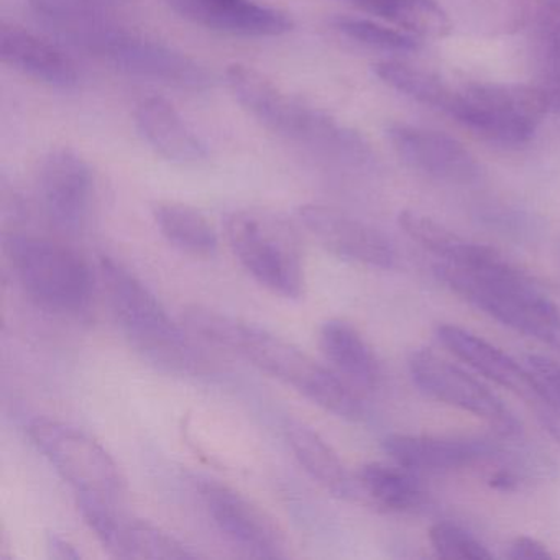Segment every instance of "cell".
<instances>
[{
  "label": "cell",
  "mask_w": 560,
  "mask_h": 560,
  "mask_svg": "<svg viewBox=\"0 0 560 560\" xmlns=\"http://www.w3.org/2000/svg\"><path fill=\"white\" fill-rule=\"evenodd\" d=\"M185 323L192 332L287 383L314 405L347 421H362L365 405L346 378L317 363L304 350L255 324L208 307H189Z\"/></svg>",
  "instance_id": "cell-1"
},
{
  "label": "cell",
  "mask_w": 560,
  "mask_h": 560,
  "mask_svg": "<svg viewBox=\"0 0 560 560\" xmlns=\"http://www.w3.org/2000/svg\"><path fill=\"white\" fill-rule=\"evenodd\" d=\"M439 280L503 326L560 353V310L536 284L491 248L468 265L435 264Z\"/></svg>",
  "instance_id": "cell-2"
},
{
  "label": "cell",
  "mask_w": 560,
  "mask_h": 560,
  "mask_svg": "<svg viewBox=\"0 0 560 560\" xmlns=\"http://www.w3.org/2000/svg\"><path fill=\"white\" fill-rule=\"evenodd\" d=\"M100 268L107 300L130 346L160 369L198 373L205 360L150 288L106 255L101 257Z\"/></svg>",
  "instance_id": "cell-3"
},
{
  "label": "cell",
  "mask_w": 560,
  "mask_h": 560,
  "mask_svg": "<svg viewBox=\"0 0 560 560\" xmlns=\"http://www.w3.org/2000/svg\"><path fill=\"white\" fill-rule=\"evenodd\" d=\"M235 100L271 132L323 155L355 159L363 145L350 130L303 101L284 93L254 68L235 63L225 71Z\"/></svg>",
  "instance_id": "cell-4"
},
{
  "label": "cell",
  "mask_w": 560,
  "mask_h": 560,
  "mask_svg": "<svg viewBox=\"0 0 560 560\" xmlns=\"http://www.w3.org/2000/svg\"><path fill=\"white\" fill-rule=\"evenodd\" d=\"M5 255L25 293L55 313L78 314L93 294L90 265L73 248L35 235L4 238Z\"/></svg>",
  "instance_id": "cell-5"
},
{
  "label": "cell",
  "mask_w": 560,
  "mask_h": 560,
  "mask_svg": "<svg viewBox=\"0 0 560 560\" xmlns=\"http://www.w3.org/2000/svg\"><path fill=\"white\" fill-rule=\"evenodd\" d=\"M549 101L539 86L513 83H468L452 86L447 114L477 136L501 145L533 139Z\"/></svg>",
  "instance_id": "cell-6"
},
{
  "label": "cell",
  "mask_w": 560,
  "mask_h": 560,
  "mask_svg": "<svg viewBox=\"0 0 560 560\" xmlns=\"http://www.w3.org/2000/svg\"><path fill=\"white\" fill-rule=\"evenodd\" d=\"M225 231L238 264L258 284L287 300L301 298L303 261L287 222L270 212L241 209L229 215Z\"/></svg>",
  "instance_id": "cell-7"
},
{
  "label": "cell",
  "mask_w": 560,
  "mask_h": 560,
  "mask_svg": "<svg viewBox=\"0 0 560 560\" xmlns=\"http://www.w3.org/2000/svg\"><path fill=\"white\" fill-rule=\"evenodd\" d=\"M27 432L35 447L77 494L120 503L126 480L119 465L96 439L50 418L34 419Z\"/></svg>",
  "instance_id": "cell-8"
},
{
  "label": "cell",
  "mask_w": 560,
  "mask_h": 560,
  "mask_svg": "<svg viewBox=\"0 0 560 560\" xmlns=\"http://www.w3.org/2000/svg\"><path fill=\"white\" fill-rule=\"evenodd\" d=\"M409 373L421 392L438 401L470 412L493 425L500 438H516L521 424L506 405L480 380L428 349L409 355Z\"/></svg>",
  "instance_id": "cell-9"
},
{
  "label": "cell",
  "mask_w": 560,
  "mask_h": 560,
  "mask_svg": "<svg viewBox=\"0 0 560 560\" xmlns=\"http://www.w3.org/2000/svg\"><path fill=\"white\" fill-rule=\"evenodd\" d=\"M94 57L130 77L156 81L186 91H206L212 78L188 55L153 40L139 32L114 25L101 42Z\"/></svg>",
  "instance_id": "cell-10"
},
{
  "label": "cell",
  "mask_w": 560,
  "mask_h": 560,
  "mask_svg": "<svg viewBox=\"0 0 560 560\" xmlns=\"http://www.w3.org/2000/svg\"><path fill=\"white\" fill-rule=\"evenodd\" d=\"M77 503L97 540L117 559L182 560L198 557L160 527L124 513L119 503L84 494H77Z\"/></svg>",
  "instance_id": "cell-11"
},
{
  "label": "cell",
  "mask_w": 560,
  "mask_h": 560,
  "mask_svg": "<svg viewBox=\"0 0 560 560\" xmlns=\"http://www.w3.org/2000/svg\"><path fill=\"white\" fill-rule=\"evenodd\" d=\"M42 211L57 231L77 235L90 219L94 176L83 156L74 150H51L37 173Z\"/></svg>",
  "instance_id": "cell-12"
},
{
  "label": "cell",
  "mask_w": 560,
  "mask_h": 560,
  "mask_svg": "<svg viewBox=\"0 0 560 560\" xmlns=\"http://www.w3.org/2000/svg\"><path fill=\"white\" fill-rule=\"evenodd\" d=\"M196 487L212 523L225 539L258 559L287 556L283 534L275 521L244 494L209 478L196 481Z\"/></svg>",
  "instance_id": "cell-13"
},
{
  "label": "cell",
  "mask_w": 560,
  "mask_h": 560,
  "mask_svg": "<svg viewBox=\"0 0 560 560\" xmlns=\"http://www.w3.org/2000/svg\"><path fill=\"white\" fill-rule=\"evenodd\" d=\"M298 219L320 247L343 260L383 270L396 265V250L392 242L359 219L320 205L301 206Z\"/></svg>",
  "instance_id": "cell-14"
},
{
  "label": "cell",
  "mask_w": 560,
  "mask_h": 560,
  "mask_svg": "<svg viewBox=\"0 0 560 560\" xmlns=\"http://www.w3.org/2000/svg\"><path fill=\"white\" fill-rule=\"evenodd\" d=\"M389 143L406 166L419 175L444 183H470L477 178L475 156L454 137L409 124H393Z\"/></svg>",
  "instance_id": "cell-15"
},
{
  "label": "cell",
  "mask_w": 560,
  "mask_h": 560,
  "mask_svg": "<svg viewBox=\"0 0 560 560\" xmlns=\"http://www.w3.org/2000/svg\"><path fill=\"white\" fill-rule=\"evenodd\" d=\"M383 448L393 462L416 474H447L503 455L498 442L438 435L393 434L385 439Z\"/></svg>",
  "instance_id": "cell-16"
},
{
  "label": "cell",
  "mask_w": 560,
  "mask_h": 560,
  "mask_svg": "<svg viewBox=\"0 0 560 560\" xmlns=\"http://www.w3.org/2000/svg\"><path fill=\"white\" fill-rule=\"evenodd\" d=\"M435 336L442 347L465 365L497 385L510 389L514 395L521 396L524 401L533 405L534 409L550 405L526 363L520 365L516 360L511 359L506 352L483 337H478L477 334L455 324H442L435 329Z\"/></svg>",
  "instance_id": "cell-17"
},
{
  "label": "cell",
  "mask_w": 560,
  "mask_h": 560,
  "mask_svg": "<svg viewBox=\"0 0 560 560\" xmlns=\"http://www.w3.org/2000/svg\"><path fill=\"white\" fill-rule=\"evenodd\" d=\"M186 21L235 37H280L293 31L290 15L258 0H166Z\"/></svg>",
  "instance_id": "cell-18"
},
{
  "label": "cell",
  "mask_w": 560,
  "mask_h": 560,
  "mask_svg": "<svg viewBox=\"0 0 560 560\" xmlns=\"http://www.w3.org/2000/svg\"><path fill=\"white\" fill-rule=\"evenodd\" d=\"M0 58L25 77L55 88H73L80 81L77 63L57 45L18 27L0 28Z\"/></svg>",
  "instance_id": "cell-19"
},
{
  "label": "cell",
  "mask_w": 560,
  "mask_h": 560,
  "mask_svg": "<svg viewBox=\"0 0 560 560\" xmlns=\"http://www.w3.org/2000/svg\"><path fill=\"white\" fill-rule=\"evenodd\" d=\"M136 126L147 145L168 162L192 165L208 156L206 143L163 97H147L137 104Z\"/></svg>",
  "instance_id": "cell-20"
},
{
  "label": "cell",
  "mask_w": 560,
  "mask_h": 560,
  "mask_svg": "<svg viewBox=\"0 0 560 560\" xmlns=\"http://www.w3.org/2000/svg\"><path fill=\"white\" fill-rule=\"evenodd\" d=\"M32 14L60 40L94 55L104 35L117 24L113 15L86 0H25Z\"/></svg>",
  "instance_id": "cell-21"
},
{
  "label": "cell",
  "mask_w": 560,
  "mask_h": 560,
  "mask_svg": "<svg viewBox=\"0 0 560 560\" xmlns=\"http://www.w3.org/2000/svg\"><path fill=\"white\" fill-rule=\"evenodd\" d=\"M319 346L334 369L357 388L375 389L382 369L362 334L342 319H329L319 330Z\"/></svg>",
  "instance_id": "cell-22"
},
{
  "label": "cell",
  "mask_w": 560,
  "mask_h": 560,
  "mask_svg": "<svg viewBox=\"0 0 560 560\" xmlns=\"http://www.w3.org/2000/svg\"><path fill=\"white\" fill-rule=\"evenodd\" d=\"M287 441L301 467L314 481L337 498L355 497V481L337 452L316 431L300 421L287 425Z\"/></svg>",
  "instance_id": "cell-23"
},
{
  "label": "cell",
  "mask_w": 560,
  "mask_h": 560,
  "mask_svg": "<svg viewBox=\"0 0 560 560\" xmlns=\"http://www.w3.org/2000/svg\"><path fill=\"white\" fill-rule=\"evenodd\" d=\"M153 219L163 237L195 258H212L218 254L219 237L205 214L182 202H159Z\"/></svg>",
  "instance_id": "cell-24"
},
{
  "label": "cell",
  "mask_w": 560,
  "mask_h": 560,
  "mask_svg": "<svg viewBox=\"0 0 560 560\" xmlns=\"http://www.w3.org/2000/svg\"><path fill=\"white\" fill-rule=\"evenodd\" d=\"M362 490L378 506L393 513H409L424 504L425 491L418 474L396 464L372 462L360 468L357 477Z\"/></svg>",
  "instance_id": "cell-25"
},
{
  "label": "cell",
  "mask_w": 560,
  "mask_h": 560,
  "mask_svg": "<svg viewBox=\"0 0 560 560\" xmlns=\"http://www.w3.org/2000/svg\"><path fill=\"white\" fill-rule=\"evenodd\" d=\"M362 9L418 40H439L452 31L451 18L438 0H369Z\"/></svg>",
  "instance_id": "cell-26"
},
{
  "label": "cell",
  "mask_w": 560,
  "mask_h": 560,
  "mask_svg": "<svg viewBox=\"0 0 560 560\" xmlns=\"http://www.w3.org/2000/svg\"><path fill=\"white\" fill-rule=\"evenodd\" d=\"M375 74L393 90L425 107L444 113L451 97L452 86L438 74L401 61H383L375 67Z\"/></svg>",
  "instance_id": "cell-27"
},
{
  "label": "cell",
  "mask_w": 560,
  "mask_h": 560,
  "mask_svg": "<svg viewBox=\"0 0 560 560\" xmlns=\"http://www.w3.org/2000/svg\"><path fill=\"white\" fill-rule=\"evenodd\" d=\"M540 81L550 109L560 113V0H542L537 22Z\"/></svg>",
  "instance_id": "cell-28"
},
{
  "label": "cell",
  "mask_w": 560,
  "mask_h": 560,
  "mask_svg": "<svg viewBox=\"0 0 560 560\" xmlns=\"http://www.w3.org/2000/svg\"><path fill=\"white\" fill-rule=\"evenodd\" d=\"M332 27L343 37L375 50L406 54V51L418 50L419 47L418 38L383 21L339 15L332 19Z\"/></svg>",
  "instance_id": "cell-29"
},
{
  "label": "cell",
  "mask_w": 560,
  "mask_h": 560,
  "mask_svg": "<svg viewBox=\"0 0 560 560\" xmlns=\"http://www.w3.org/2000/svg\"><path fill=\"white\" fill-rule=\"evenodd\" d=\"M465 18L481 31L506 32L520 27L526 14L527 0H458Z\"/></svg>",
  "instance_id": "cell-30"
},
{
  "label": "cell",
  "mask_w": 560,
  "mask_h": 560,
  "mask_svg": "<svg viewBox=\"0 0 560 560\" xmlns=\"http://www.w3.org/2000/svg\"><path fill=\"white\" fill-rule=\"evenodd\" d=\"M429 540L441 559L488 560L493 557L487 546L474 534L448 521L434 524L429 533Z\"/></svg>",
  "instance_id": "cell-31"
},
{
  "label": "cell",
  "mask_w": 560,
  "mask_h": 560,
  "mask_svg": "<svg viewBox=\"0 0 560 560\" xmlns=\"http://www.w3.org/2000/svg\"><path fill=\"white\" fill-rule=\"evenodd\" d=\"M524 363L539 383L550 405L560 409V363L542 355H529Z\"/></svg>",
  "instance_id": "cell-32"
},
{
  "label": "cell",
  "mask_w": 560,
  "mask_h": 560,
  "mask_svg": "<svg viewBox=\"0 0 560 560\" xmlns=\"http://www.w3.org/2000/svg\"><path fill=\"white\" fill-rule=\"evenodd\" d=\"M506 557L511 560H547L552 559V553L540 540L517 536L508 547Z\"/></svg>",
  "instance_id": "cell-33"
},
{
  "label": "cell",
  "mask_w": 560,
  "mask_h": 560,
  "mask_svg": "<svg viewBox=\"0 0 560 560\" xmlns=\"http://www.w3.org/2000/svg\"><path fill=\"white\" fill-rule=\"evenodd\" d=\"M47 550L48 556L57 560H77L81 557L77 547L65 537L58 536V534H48Z\"/></svg>",
  "instance_id": "cell-34"
},
{
  "label": "cell",
  "mask_w": 560,
  "mask_h": 560,
  "mask_svg": "<svg viewBox=\"0 0 560 560\" xmlns=\"http://www.w3.org/2000/svg\"><path fill=\"white\" fill-rule=\"evenodd\" d=\"M94 8L100 9V11L107 12V14L114 15V12L120 11V9L126 8L129 4L130 0H86Z\"/></svg>",
  "instance_id": "cell-35"
},
{
  "label": "cell",
  "mask_w": 560,
  "mask_h": 560,
  "mask_svg": "<svg viewBox=\"0 0 560 560\" xmlns=\"http://www.w3.org/2000/svg\"><path fill=\"white\" fill-rule=\"evenodd\" d=\"M352 2H355V4H359L360 8H362V5H365L369 0H352Z\"/></svg>",
  "instance_id": "cell-36"
}]
</instances>
